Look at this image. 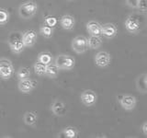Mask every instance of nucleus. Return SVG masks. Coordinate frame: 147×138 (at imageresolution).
<instances>
[{
	"label": "nucleus",
	"mask_w": 147,
	"mask_h": 138,
	"mask_svg": "<svg viewBox=\"0 0 147 138\" xmlns=\"http://www.w3.org/2000/svg\"><path fill=\"white\" fill-rule=\"evenodd\" d=\"M18 15L23 20H30L38 12V5L34 1H26L18 7Z\"/></svg>",
	"instance_id": "nucleus-1"
},
{
	"label": "nucleus",
	"mask_w": 147,
	"mask_h": 138,
	"mask_svg": "<svg viewBox=\"0 0 147 138\" xmlns=\"http://www.w3.org/2000/svg\"><path fill=\"white\" fill-rule=\"evenodd\" d=\"M54 64L60 70H72L76 66V59L69 54H60L55 58Z\"/></svg>",
	"instance_id": "nucleus-2"
},
{
	"label": "nucleus",
	"mask_w": 147,
	"mask_h": 138,
	"mask_svg": "<svg viewBox=\"0 0 147 138\" xmlns=\"http://www.w3.org/2000/svg\"><path fill=\"white\" fill-rule=\"evenodd\" d=\"M14 74V66L10 60L1 59L0 60V78L3 80L9 79Z\"/></svg>",
	"instance_id": "nucleus-3"
},
{
	"label": "nucleus",
	"mask_w": 147,
	"mask_h": 138,
	"mask_svg": "<svg viewBox=\"0 0 147 138\" xmlns=\"http://www.w3.org/2000/svg\"><path fill=\"white\" fill-rule=\"evenodd\" d=\"M72 49L74 52L77 53H84L88 49L87 46V38L85 36L79 35L74 38L72 41Z\"/></svg>",
	"instance_id": "nucleus-4"
},
{
	"label": "nucleus",
	"mask_w": 147,
	"mask_h": 138,
	"mask_svg": "<svg viewBox=\"0 0 147 138\" xmlns=\"http://www.w3.org/2000/svg\"><path fill=\"white\" fill-rule=\"evenodd\" d=\"M94 62L96 66L104 68L109 66L111 63V56L106 51H100L98 53H96L94 57Z\"/></svg>",
	"instance_id": "nucleus-5"
},
{
	"label": "nucleus",
	"mask_w": 147,
	"mask_h": 138,
	"mask_svg": "<svg viewBox=\"0 0 147 138\" xmlns=\"http://www.w3.org/2000/svg\"><path fill=\"white\" fill-rule=\"evenodd\" d=\"M80 99L82 103L86 107H91L96 103L98 101V95L96 94V92L91 89H86L82 92L80 96Z\"/></svg>",
	"instance_id": "nucleus-6"
},
{
	"label": "nucleus",
	"mask_w": 147,
	"mask_h": 138,
	"mask_svg": "<svg viewBox=\"0 0 147 138\" xmlns=\"http://www.w3.org/2000/svg\"><path fill=\"white\" fill-rule=\"evenodd\" d=\"M119 105L125 110H132L136 107L137 100L134 96L131 95H123L119 99Z\"/></svg>",
	"instance_id": "nucleus-7"
},
{
	"label": "nucleus",
	"mask_w": 147,
	"mask_h": 138,
	"mask_svg": "<svg viewBox=\"0 0 147 138\" xmlns=\"http://www.w3.org/2000/svg\"><path fill=\"white\" fill-rule=\"evenodd\" d=\"M8 46L11 52L15 54H20L26 48L20 37H11L8 41Z\"/></svg>",
	"instance_id": "nucleus-8"
},
{
	"label": "nucleus",
	"mask_w": 147,
	"mask_h": 138,
	"mask_svg": "<svg viewBox=\"0 0 147 138\" xmlns=\"http://www.w3.org/2000/svg\"><path fill=\"white\" fill-rule=\"evenodd\" d=\"M37 87V82L30 78H25V79L20 80L18 84V90L22 93H30Z\"/></svg>",
	"instance_id": "nucleus-9"
},
{
	"label": "nucleus",
	"mask_w": 147,
	"mask_h": 138,
	"mask_svg": "<svg viewBox=\"0 0 147 138\" xmlns=\"http://www.w3.org/2000/svg\"><path fill=\"white\" fill-rule=\"evenodd\" d=\"M37 32L34 30H27L23 32L21 39L25 47H32L37 41Z\"/></svg>",
	"instance_id": "nucleus-10"
},
{
	"label": "nucleus",
	"mask_w": 147,
	"mask_h": 138,
	"mask_svg": "<svg viewBox=\"0 0 147 138\" xmlns=\"http://www.w3.org/2000/svg\"><path fill=\"white\" fill-rule=\"evenodd\" d=\"M124 26L128 32L130 33H137L141 29V23L134 17H128L126 18L125 22H124Z\"/></svg>",
	"instance_id": "nucleus-11"
},
{
	"label": "nucleus",
	"mask_w": 147,
	"mask_h": 138,
	"mask_svg": "<svg viewBox=\"0 0 147 138\" xmlns=\"http://www.w3.org/2000/svg\"><path fill=\"white\" fill-rule=\"evenodd\" d=\"M118 30L113 23H106L101 26V36L107 39H112L116 36Z\"/></svg>",
	"instance_id": "nucleus-12"
},
{
	"label": "nucleus",
	"mask_w": 147,
	"mask_h": 138,
	"mask_svg": "<svg viewBox=\"0 0 147 138\" xmlns=\"http://www.w3.org/2000/svg\"><path fill=\"white\" fill-rule=\"evenodd\" d=\"M60 25L65 30H71L75 28L76 20L71 15H63L60 18Z\"/></svg>",
	"instance_id": "nucleus-13"
},
{
	"label": "nucleus",
	"mask_w": 147,
	"mask_h": 138,
	"mask_svg": "<svg viewBox=\"0 0 147 138\" xmlns=\"http://www.w3.org/2000/svg\"><path fill=\"white\" fill-rule=\"evenodd\" d=\"M101 25L99 22L91 20L86 23V30L91 36H101Z\"/></svg>",
	"instance_id": "nucleus-14"
},
{
	"label": "nucleus",
	"mask_w": 147,
	"mask_h": 138,
	"mask_svg": "<svg viewBox=\"0 0 147 138\" xmlns=\"http://www.w3.org/2000/svg\"><path fill=\"white\" fill-rule=\"evenodd\" d=\"M51 110L53 112V113L56 116H63L66 113V106L63 101L56 100L52 104L51 107Z\"/></svg>",
	"instance_id": "nucleus-15"
},
{
	"label": "nucleus",
	"mask_w": 147,
	"mask_h": 138,
	"mask_svg": "<svg viewBox=\"0 0 147 138\" xmlns=\"http://www.w3.org/2000/svg\"><path fill=\"white\" fill-rule=\"evenodd\" d=\"M136 89L142 94H145L147 92V75L145 73L138 76L136 78Z\"/></svg>",
	"instance_id": "nucleus-16"
},
{
	"label": "nucleus",
	"mask_w": 147,
	"mask_h": 138,
	"mask_svg": "<svg viewBox=\"0 0 147 138\" xmlns=\"http://www.w3.org/2000/svg\"><path fill=\"white\" fill-rule=\"evenodd\" d=\"M59 70H60V69L56 66V64L51 63V64H49L46 66L44 75L46 76L50 77V78H55L58 76Z\"/></svg>",
	"instance_id": "nucleus-17"
},
{
	"label": "nucleus",
	"mask_w": 147,
	"mask_h": 138,
	"mask_svg": "<svg viewBox=\"0 0 147 138\" xmlns=\"http://www.w3.org/2000/svg\"><path fill=\"white\" fill-rule=\"evenodd\" d=\"M102 44V40L98 36H91L87 39V46L89 49L96 50L98 49Z\"/></svg>",
	"instance_id": "nucleus-18"
},
{
	"label": "nucleus",
	"mask_w": 147,
	"mask_h": 138,
	"mask_svg": "<svg viewBox=\"0 0 147 138\" xmlns=\"http://www.w3.org/2000/svg\"><path fill=\"white\" fill-rule=\"evenodd\" d=\"M24 122L25 124L29 126H32L37 122V120H38V116L34 112H27L24 114Z\"/></svg>",
	"instance_id": "nucleus-19"
},
{
	"label": "nucleus",
	"mask_w": 147,
	"mask_h": 138,
	"mask_svg": "<svg viewBox=\"0 0 147 138\" xmlns=\"http://www.w3.org/2000/svg\"><path fill=\"white\" fill-rule=\"evenodd\" d=\"M61 135H63V137H65V138H76L78 136V131L75 127L69 126V127H66L65 129H63V132L61 133Z\"/></svg>",
	"instance_id": "nucleus-20"
},
{
	"label": "nucleus",
	"mask_w": 147,
	"mask_h": 138,
	"mask_svg": "<svg viewBox=\"0 0 147 138\" xmlns=\"http://www.w3.org/2000/svg\"><path fill=\"white\" fill-rule=\"evenodd\" d=\"M37 61L41 63V64H45V66H47V64L52 63V61H53V56L49 53H40L38 55Z\"/></svg>",
	"instance_id": "nucleus-21"
},
{
	"label": "nucleus",
	"mask_w": 147,
	"mask_h": 138,
	"mask_svg": "<svg viewBox=\"0 0 147 138\" xmlns=\"http://www.w3.org/2000/svg\"><path fill=\"white\" fill-rule=\"evenodd\" d=\"M30 76V68H28L26 66H21L18 68V70L17 72V77L20 80L25 79V78H29Z\"/></svg>",
	"instance_id": "nucleus-22"
},
{
	"label": "nucleus",
	"mask_w": 147,
	"mask_h": 138,
	"mask_svg": "<svg viewBox=\"0 0 147 138\" xmlns=\"http://www.w3.org/2000/svg\"><path fill=\"white\" fill-rule=\"evenodd\" d=\"M40 33L41 36L45 37V38H51L53 34V28L47 26V25H42L40 28Z\"/></svg>",
	"instance_id": "nucleus-23"
},
{
	"label": "nucleus",
	"mask_w": 147,
	"mask_h": 138,
	"mask_svg": "<svg viewBox=\"0 0 147 138\" xmlns=\"http://www.w3.org/2000/svg\"><path fill=\"white\" fill-rule=\"evenodd\" d=\"M45 68H46V66L43 64H41L40 62L37 61L34 66H33V69H34V72L36 75L38 76H44V73H45Z\"/></svg>",
	"instance_id": "nucleus-24"
},
{
	"label": "nucleus",
	"mask_w": 147,
	"mask_h": 138,
	"mask_svg": "<svg viewBox=\"0 0 147 138\" xmlns=\"http://www.w3.org/2000/svg\"><path fill=\"white\" fill-rule=\"evenodd\" d=\"M9 20V13L7 9L0 8V25H5Z\"/></svg>",
	"instance_id": "nucleus-25"
},
{
	"label": "nucleus",
	"mask_w": 147,
	"mask_h": 138,
	"mask_svg": "<svg viewBox=\"0 0 147 138\" xmlns=\"http://www.w3.org/2000/svg\"><path fill=\"white\" fill-rule=\"evenodd\" d=\"M58 23V20L55 17H52V16H47L44 18V24L50 26L52 28H54L55 26L57 25Z\"/></svg>",
	"instance_id": "nucleus-26"
},
{
	"label": "nucleus",
	"mask_w": 147,
	"mask_h": 138,
	"mask_svg": "<svg viewBox=\"0 0 147 138\" xmlns=\"http://www.w3.org/2000/svg\"><path fill=\"white\" fill-rule=\"evenodd\" d=\"M136 8L140 9V11H142V13H146V9H147L146 0H139Z\"/></svg>",
	"instance_id": "nucleus-27"
},
{
	"label": "nucleus",
	"mask_w": 147,
	"mask_h": 138,
	"mask_svg": "<svg viewBox=\"0 0 147 138\" xmlns=\"http://www.w3.org/2000/svg\"><path fill=\"white\" fill-rule=\"evenodd\" d=\"M125 1L128 7H130L131 8H136L139 0H125Z\"/></svg>",
	"instance_id": "nucleus-28"
},
{
	"label": "nucleus",
	"mask_w": 147,
	"mask_h": 138,
	"mask_svg": "<svg viewBox=\"0 0 147 138\" xmlns=\"http://www.w3.org/2000/svg\"><path fill=\"white\" fill-rule=\"evenodd\" d=\"M142 133H144V135L146 136L147 135V122H144V123H142Z\"/></svg>",
	"instance_id": "nucleus-29"
}]
</instances>
